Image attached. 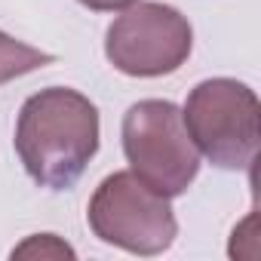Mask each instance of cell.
Masks as SVG:
<instances>
[{"label": "cell", "instance_id": "2", "mask_svg": "<svg viewBox=\"0 0 261 261\" xmlns=\"http://www.w3.org/2000/svg\"><path fill=\"white\" fill-rule=\"evenodd\" d=\"M194 148L218 169H249L258 160V98L227 77L203 80L181 111Z\"/></svg>", "mask_w": 261, "mask_h": 261}, {"label": "cell", "instance_id": "6", "mask_svg": "<svg viewBox=\"0 0 261 261\" xmlns=\"http://www.w3.org/2000/svg\"><path fill=\"white\" fill-rule=\"evenodd\" d=\"M49 62H53L49 53H40L37 46H28V43L0 31V83L22 77V74H31L37 68L49 65Z\"/></svg>", "mask_w": 261, "mask_h": 261}, {"label": "cell", "instance_id": "4", "mask_svg": "<svg viewBox=\"0 0 261 261\" xmlns=\"http://www.w3.org/2000/svg\"><path fill=\"white\" fill-rule=\"evenodd\" d=\"M86 218L101 243L136 255H160L178 233L169 197L148 188L136 172L108 175L92 194Z\"/></svg>", "mask_w": 261, "mask_h": 261}, {"label": "cell", "instance_id": "3", "mask_svg": "<svg viewBox=\"0 0 261 261\" xmlns=\"http://www.w3.org/2000/svg\"><path fill=\"white\" fill-rule=\"evenodd\" d=\"M123 151L133 172L163 197H178L200 172L181 111L163 98H145L123 117Z\"/></svg>", "mask_w": 261, "mask_h": 261}, {"label": "cell", "instance_id": "1", "mask_svg": "<svg viewBox=\"0 0 261 261\" xmlns=\"http://www.w3.org/2000/svg\"><path fill=\"white\" fill-rule=\"evenodd\" d=\"M16 151L40 188H74L98 151V108L68 86L40 89L19 111Z\"/></svg>", "mask_w": 261, "mask_h": 261}, {"label": "cell", "instance_id": "7", "mask_svg": "<svg viewBox=\"0 0 261 261\" xmlns=\"http://www.w3.org/2000/svg\"><path fill=\"white\" fill-rule=\"evenodd\" d=\"M80 4L95 10V13H117V10H129L133 4H139V0H80Z\"/></svg>", "mask_w": 261, "mask_h": 261}, {"label": "cell", "instance_id": "5", "mask_svg": "<svg viewBox=\"0 0 261 261\" xmlns=\"http://www.w3.org/2000/svg\"><path fill=\"white\" fill-rule=\"evenodd\" d=\"M191 46V22L175 7L133 4L108 28L105 56L129 77H163L188 62Z\"/></svg>", "mask_w": 261, "mask_h": 261}]
</instances>
